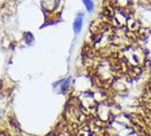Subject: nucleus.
<instances>
[{
    "label": "nucleus",
    "instance_id": "nucleus-2",
    "mask_svg": "<svg viewBox=\"0 0 151 136\" xmlns=\"http://www.w3.org/2000/svg\"><path fill=\"white\" fill-rule=\"evenodd\" d=\"M82 2H83L84 7L86 9V11L88 13H93V10H94V2H93V0H82Z\"/></svg>",
    "mask_w": 151,
    "mask_h": 136
},
{
    "label": "nucleus",
    "instance_id": "nucleus-3",
    "mask_svg": "<svg viewBox=\"0 0 151 136\" xmlns=\"http://www.w3.org/2000/svg\"><path fill=\"white\" fill-rule=\"evenodd\" d=\"M60 83H61L60 91H61V92H65V91H66L68 89L69 84H70V78H67V79H63Z\"/></svg>",
    "mask_w": 151,
    "mask_h": 136
},
{
    "label": "nucleus",
    "instance_id": "nucleus-1",
    "mask_svg": "<svg viewBox=\"0 0 151 136\" xmlns=\"http://www.w3.org/2000/svg\"><path fill=\"white\" fill-rule=\"evenodd\" d=\"M72 27H73V32H74L75 35H78L81 33V31L83 29V14L82 13H78L76 15Z\"/></svg>",
    "mask_w": 151,
    "mask_h": 136
}]
</instances>
